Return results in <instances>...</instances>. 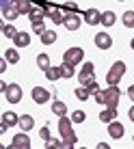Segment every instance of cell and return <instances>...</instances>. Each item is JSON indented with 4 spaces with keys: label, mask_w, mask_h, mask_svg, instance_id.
I'll use <instances>...</instances> for the list:
<instances>
[{
    "label": "cell",
    "mask_w": 134,
    "mask_h": 149,
    "mask_svg": "<svg viewBox=\"0 0 134 149\" xmlns=\"http://www.w3.org/2000/svg\"><path fill=\"white\" fill-rule=\"evenodd\" d=\"M59 132H61V138H63V147H67V149L76 147L78 136H76L74 130H71V119H67L65 115L59 119Z\"/></svg>",
    "instance_id": "1"
},
{
    "label": "cell",
    "mask_w": 134,
    "mask_h": 149,
    "mask_svg": "<svg viewBox=\"0 0 134 149\" xmlns=\"http://www.w3.org/2000/svg\"><path fill=\"white\" fill-rule=\"evenodd\" d=\"M102 97H104L102 104H106V108H117V104L121 100V91L117 84H108V89L102 91Z\"/></svg>",
    "instance_id": "2"
},
{
    "label": "cell",
    "mask_w": 134,
    "mask_h": 149,
    "mask_svg": "<svg viewBox=\"0 0 134 149\" xmlns=\"http://www.w3.org/2000/svg\"><path fill=\"white\" fill-rule=\"evenodd\" d=\"M123 74H126V65H123L121 61H117V63H112L110 71L106 74V82H108V84H119V80L123 78Z\"/></svg>",
    "instance_id": "3"
},
{
    "label": "cell",
    "mask_w": 134,
    "mask_h": 149,
    "mask_svg": "<svg viewBox=\"0 0 134 149\" xmlns=\"http://www.w3.org/2000/svg\"><path fill=\"white\" fill-rule=\"evenodd\" d=\"M82 58H84V50H82V48H69L63 54V61H65V63H69V65H74V67L78 63H82Z\"/></svg>",
    "instance_id": "4"
},
{
    "label": "cell",
    "mask_w": 134,
    "mask_h": 149,
    "mask_svg": "<svg viewBox=\"0 0 134 149\" xmlns=\"http://www.w3.org/2000/svg\"><path fill=\"white\" fill-rule=\"evenodd\" d=\"M78 80H80L82 86L91 84V82L95 80V67H93V63H84V67H82L80 74H78Z\"/></svg>",
    "instance_id": "5"
},
{
    "label": "cell",
    "mask_w": 134,
    "mask_h": 149,
    "mask_svg": "<svg viewBox=\"0 0 134 149\" xmlns=\"http://www.w3.org/2000/svg\"><path fill=\"white\" fill-rule=\"evenodd\" d=\"M4 95H7V102L9 104H20V100H22V86L20 84H7V91H4Z\"/></svg>",
    "instance_id": "6"
},
{
    "label": "cell",
    "mask_w": 134,
    "mask_h": 149,
    "mask_svg": "<svg viewBox=\"0 0 134 149\" xmlns=\"http://www.w3.org/2000/svg\"><path fill=\"white\" fill-rule=\"evenodd\" d=\"M30 97H33L35 104H48V102H50V91L43 89V86H33Z\"/></svg>",
    "instance_id": "7"
},
{
    "label": "cell",
    "mask_w": 134,
    "mask_h": 149,
    "mask_svg": "<svg viewBox=\"0 0 134 149\" xmlns=\"http://www.w3.org/2000/svg\"><path fill=\"white\" fill-rule=\"evenodd\" d=\"M80 13H65V17H63V26L67 30H78L80 28Z\"/></svg>",
    "instance_id": "8"
},
{
    "label": "cell",
    "mask_w": 134,
    "mask_h": 149,
    "mask_svg": "<svg viewBox=\"0 0 134 149\" xmlns=\"http://www.w3.org/2000/svg\"><path fill=\"white\" fill-rule=\"evenodd\" d=\"M11 149H30V138L26 136V132H22V134H15V136H13Z\"/></svg>",
    "instance_id": "9"
},
{
    "label": "cell",
    "mask_w": 134,
    "mask_h": 149,
    "mask_svg": "<svg viewBox=\"0 0 134 149\" xmlns=\"http://www.w3.org/2000/svg\"><path fill=\"white\" fill-rule=\"evenodd\" d=\"M93 41H95V45H97L100 50H110V48H112V37H110L108 33H97Z\"/></svg>",
    "instance_id": "10"
},
{
    "label": "cell",
    "mask_w": 134,
    "mask_h": 149,
    "mask_svg": "<svg viewBox=\"0 0 134 149\" xmlns=\"http://www.w3.org/2000/svg\"><path fill=\"white\" fill-rule=\"evenodd\" d=\"M82 17H84V22L89 24V26H97V24L102 22V13L97 11V9H87V11L82 13Z\"/></svg>",
    "instance_id": "11"
},
{
    "label": "cell",
    "mask_w": 134,
    "mask_h": 149,
    "mask_svg": "<svg viewBox=\"0 0 134 149\" xmlns=\"http://www.w3.org/2000/svg\"><path fill=\"white\" fill-rule=\"evenodd\" d=\"M43 17H48L45 9H43V7H37V4H33V9H30V13H28V19H30V24L43 22Z\"/></svg>",
    "instance_id": "12"
},
{
    "label": "cell",
    "mask_w": 134,
    "mask_h": 149,
    "mask_svg": "<svg viewBox=\"0 0 134 149\" xmlns=\"http://www.w3.org/2000/svg\"><path fill=\"white\" fill-rule=\"evenodd\" d=\"M123 132H126V130H123V125L117 119H112L110 123H108V136H110V138H121Z\"/></svg>",
    "instance_id": "13"
},
{
    "label": "cell",
    "mask_w": 134,
    "mask_h": 149,
    "mask_svg": "<svg viewBox=\"0 0 134 149\" xmlns=\"http://www.w3.org/2000/svg\"><path fill=\"white\" fill-rule=\"evenodd\" d=\"M17 15H20V11L15 9V4L11 2V4H7V7L2 9V17L4 19H9V22H15L17 19Z\"/></svg>",
    "instance_id": "14"
},
{
    "label": "cell",
    "mask_w": 134,
    "mask_h": 149,
    "mask_svg": "<svg viewBox=\"0 0 134 149\" xmlns=\"http://www.w3.org/2000/svg\"><path fill=\"white\" fill-rule=\"evenodd\" d=\"M13 4L20 11V15H28L30 9H33V2H30V0H13Z\"/></svg>",
    "instance_id": "15"
},
{
    "label": "cell",
    "mask_w": 134,
    "mask_h": 149,
    "mask_svg": "<svg viewBox=\"0 0 134 149\" xmlns=\"http://www.w3.org/2000/svg\"><path fill=\"white\" fill-rule=\"evenodd\" d=\"M13 41H15V48H26L30 43V35L28 33H15Z\"/></svg>",
    "instance_id": "16"
},
{
    "label": "cell",
    "mask_w": 134,
    "mask_h": 149,
    "mask_svg": "<svg viewBox=\"0 0 134 149\" xmlns=\"http://www.w3.org/2000/svg\"><path fill=\"white\" fill-rule=\"evenodd\" d=\"M43 74H45V78H48L50 82H54V80L63 78V71H61V67H52V65H50L48 69H43Z\"/></svg>",
    "instance_id": "17"
},
{
    "label": "cell",
    "mask_w": 134,
    "mask_h": 149,
    "mask_svg": "<svg viewBox=\"0 0 134 149\" xmlns=\"http://www.w3.org/2000/svg\"><path fill=\"white\" fill-rule=\"evenodd\" d=\"M112 119H117V108H104V110L100 112V121L110 123Z\"/></svg>",
    "instance_id": "18"
},
{
    "label": "cell",
    "mask_w": 134,
    "mask_h": 149,
    "mask_svg": "<svg viewBox=\"0 0 134 149\" xmlns=\"http://www.w3.org/2000/svg\"><path fill=\"white\" fill-rule=\"evenodd\" d=\"M17 125L22 127L24 132H28V130H33L35 121H33V117H30V115H22V117H20V121H17Z\"/></svg>",
    "instance_id": "19"
},
{
    "label": "cell",
    "mask_w": 134,
    "mask_h": 149,
    "mask_svg": "<svg viewBox=\"0 0 134 149\" xmlns=\"http://www.w3.org/2000/svg\"><path fill=\"white\" fill-rule=\"evenodd\" d=\"M2 121H4V123H7V125H9V127H13V125H17V121H20V117H17V115H15V112H11V110H7V112H4V115H2Z\"/></svg>",
    "instance_id": "20"
},
{
    "label": "cell",
    "mask_w": 134,
    "mask_h": 149,
    "mask_svg": "<svg viewBox=\"0 0 134 149\" xmlns=\"http://www.w3.org/2000/svg\"><path fill=\"white\" fill-rule=\"evenodd\" d=\"M115 22H117V15L112 11H104V13H102V22L100 24H104V26H112Z\"/></svg>",
    "instance_id": "21"
},
{
    "label": "cell",
    "mask_w": 134,
    "mask_h": 149,
    "mask_svg": "<svg viewBox=\"0 0 134 149\" xmlns=\"http://www.w3.org/2000/svg\"><path fill=\"white\" fill-rule=\"evenodd\" d=\"M52 112L56 117H63L65 112H67V104H63V102H59V100H54V104H52Z\"/></svg>",
    "instance_id": "22"
},
{
    "label": "cell",
    "mask_w": 134,
    "mask_h": 149,
    "mask_svg": "<svg viewBox=\"0 0 134 149\" xmlns=\"http://www.w3.org/2000/svg\"><path fill=\"white\" fill-rule=\"evenodd\" d=\"M54 41H56V33L45 28V33L41 35V43H43V45H50V43H54Z\"/></svg>",
    "instance_id": "23"
},
{
    "label": "cell",
    "mask_w": 134,
    "mask_h": 149,
    "mask_svg": "<svg viewBox=\"0 0 134 149\" xmlns=\"http://www.w3.org/2000/svg\"><path fill=\"white\" fill-rule=\"evenodd\" d=\"M61 71H63V78H67V80L74 78V74H76V71H74V65L65 63V61H63V65H61Z\"/></svg>",
    "instance_id": "24"
},
{
    "label": "cell",
    "mask_w": 134,
    "mask_h": 149,
    "mask_svg": "<svg viewBox=\"0 0 134 149\" xmlns=\"http://www.w3.org/2000/svg\"><path fill=\"white\" fill-rule=\"evenodd\" d=\"M4 58H7V63H17V61H20V54L17 52H15V48H9L7 50V52H4Z\"/></svg>",
    "instance_id": "25"
},
{
    "label": "cell",
    "mask_w": 134,
    "mask_h": 149,
    "mask_svg": "<svg viewBox=\"0 0 134 149\" xmlns=\"http://www.w3.org/2000/svg\"><path fill=\"white\" fill-rule=\"evenodd\" d=\"M69 119H71V123H84L87 121V115H84V110H74Z\"/></svg>",
    "instance_id": "26"
},
{
    "label": "cell",
    "mask_w": 134,
    "mask_h": 149,
    "mask_svg": "<svg viewBox=\"0 0 134 149\" xmlns=\"http://www.w3.org/2000/svg\"><path fill=\"white\" fill-rule=\"evenodd\" d=\"M61 11H63V13H80V11H78V4H76L74 0H69V2H65L63 7H61Z\"/></svg>",
    "instance_id": "27"
},
{
    "label": "cell",
    "mask_w": 134,
    "mask_h": 149,
    "mask_svg": "<svg viewBox=\"0 0 134 149\" xmlns=\"http://www.w3.org/2000/svg\"><path fill=\"white\" fill-rule=\"evenodd\" d=\"M123 26L134 28V11H126L123 13Z\"/></svg>",
    "instance_id": "28"
},
{
    "label": "cell",
    "mask_w": 134,
    "mask_h": 149,
    "mask_svg": "<svg viewBox=\"0 0 134 149\" xmlns=\"http://www.w3.org/2000/svg\"><path fill=\"white\" fill-rule=\"evenodd\" d=\"M15 33H17V30H15V26H13V24H4L2 35H4L7 39H13V37H15Z\"/></svg>",
    "instance_id": "29"
},
{
    "label": "cell",
    "mask_w": 134,
    "mask_h": 149,
    "mask_svg": "<svg viewBox=\"0 0 134 149\" xmlns=\"http://www.w3.org/2000/svg\"><path fill=\"white\" fill-rule=\"evenodd\" d=\"M89 91H87V86H78V89H76V97H78V100L80 102H87V100H89Z\"/></svg>",
    "instance_id": "30"
},
{
    "label": "cell",
    "mask_w": 134,
    "mask_h": 149,
    "mask_svg": "<svg viewBox=\"0 0 134 149\" xmlns=\"http://www.w3.org/2000/svg\"><path fill=\"white\" fill-rule=\"evenodd\" d=\"M37 65L41 69H48L50 67V58H48V54H39L37 56Z\"/></svg>",
    "instance_id": "31"
},
{
    "label": "cell",
    "mask_w": 134,
    "mask_h": 149,
    "mask_svg": "<svg viewBox=\"0 0 134 149\" xmlns=\"http://www.w3.org/2000/svg\"><path fill=\"white\" fill-rule=\"evenodd\" d=\"M33 33H35V35H43V33H45V24H43V22L33 24Z\"/></svg>",
    "instance_id": "32"
},
{
    "label": "cell",
    "mask_w": 134,
    "mask_h": 149,
    "mask_svg": "<svg viewBox=\"0 0 134 149\" xmlns=\"http://www.w3.org/2000/svg\"><path fill=\"white\" fill-rule=\"evenodd\" d=\"M39 136L43 138V141H48V138H52V134H50V127H48V125H43V127H41V130H39Z\"/></svg>",
    "instance_id": "33"
},
{
    "label": "cell",
    "mask_w": 134,
    "mask_h": 149,
    "mask_svg": "<svg viewBox=\"0 0 134 149\" xmlns=\"http://www.w3.org/2000/svg\"><path fill=\"white\" fill-rule=\"evenodd\" d=\"M87 91H89L91 95H95V93H100V86H97V82L93 80L91 84H87Z\"/></svg>",
    "instance_id": "34"
},
{
    "label": "cell",
    "mask_w": 134,
    "mask_h": 149,
    "mask_svg": "<svg viewBox=\"0 0 134 149\" xmlns=\"http://www.w3.org/2000/svg\"><path fill=\"white\" fill-rule=\"evenodd\" d=\"M45 147H63V141H54V138H48V141H45Z\"/></svg>",
    "instance_id": "35"
},
{
    "label": "cell",
    "mask_w": 134,
    "mask_h": 149,
    "mask_svg": "<svg viewBox=\"0 0 134 149\" xmlns=\"http://www.w3.org/2000/svg\"><path fill=\"white\" fill-rule=\"evenodd\" d=\"M7 71V58H0V74Z\"/></svg>",
    "instance_id": "36"
},
{
    "label": "cell",
    "mask_w": 134,
    "mask_h": 149,
    "mask_svg": "<svg viewBox=\"0 0 134 149\" xmlns=\"http://www.w3.org/2000/svg\"><path fill=\"white\" fill-rule=\"evenodd\" d=\"M11 2H13V0H0V11H2L7 4H11Z\"/></svg>",
    "instance_id": "37"
},
{
    "label": "cell",
    "mask_w": 134,
    "mask_h": 149,
    "mask_svg": "<svg viewBox=\"0 0 134 149\" xmlns=\"http://www.w3.org/2000/svg\"><path fill=\"white\" fill-rule=\"evenodd\" d=\"M7 127H9L7 123H4V121H0V134H4V132H7Z\"/></svg>",
    "instance_id": "38"
},
{
    "label": "cell",
    "mask_w": 134,
    "mask_h": 149,
    "mask_svg": "<svg viewBox=\"0 0 134 149\" xmlns=\"http://www.w3.org/2000/svg\"><path fill=\"white\" fill-rule=\"evenodd\" d=\"M128 97H130V100L134 102V84L130 86V89H128Z\"/></svg>",
    "instance_id": "39"
},
{
    "label": "cell",
    "mask_w": 134,
    "mask_h": 149,
    "mask_svg": "<svg viewBox=\"0 0 134 149\" xmlns=\"http://www.w3.org/2000/svg\"><path fill=\"white\" fill-rule=\"evenodd\" d=\"M128 117H130V121H134V106H132L130 110H128Z\"/></svg>",
    "instance_id": "40"
},
{
    "label": "cell",
    "mask_w": 134,
    "mask_h": 149,
    "mask_svg": "<svg viewBox=\"0 0 134 149\" xmlns=\"http://www.w3.org/2000/svg\"><path fill=\"white\" fill-rule=\"evenodd\" d=\"M4 91H7V84H4V82L0 80V93H4Z\"/></svg>",
    "instance_id": "41"
},
{
    "label": "cell",
    "mask_w": 134,
    "mask_h": 149,
    "mask_svg": "<svg viewBox=\"0 0 134 149\" xmlns=\"http://www.w3.org/2000/svg\"><path fill=\"white\" fill-rule=\"evenodd\" d=\"M2 28H4V22H2V17H0V33H2Z\"/></svg>",
    "instance_id": "42"
},
{
    "label": "cell",
    "mask_w": 134,
    "mask_h": 149,
    "mask_svg": "<svg viewBox=\"0 0 134 149\" xmlns=\"http://www.w3.org/2000/svg\"><path fill=\"white\" fill-rule=\"evenodd\" d=\"M130 45H132V50H134V39H132V41H130Z\"/></svg>",
    "instance_id": "43"
},
{
    "label": "cell",
    "mask_w": 134,
    "mask_h": 149,
    "mask_svg": "<svg viewBox=\"0 0 134 149\" xmlns=\"http://www.w3.org/2000/svg\"><path fill=\"white\" fill-rule=\"evenodd\" d=\"M119 2H123V0H119Z\"/></svg>",
    "instance_id": "44"
},
{
    "label": "cell",
    "mask_w": 134,
    "mask_h": 149,
    "mask_svg": "<svg viewBox=\"0 0 134 149\" xmlns=\"http://www.w3.org/2000/svg\"><path fill=\"white\" fill-rule=\"evenodd\" d=\"M132 138H134V136H132Z\"/></svg>",
    "instance_id": "45"
}]
</instances>
